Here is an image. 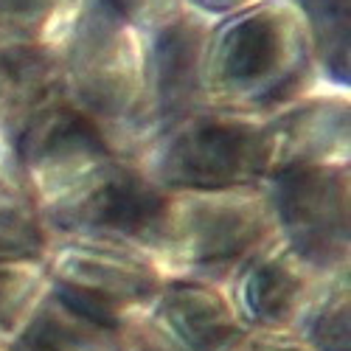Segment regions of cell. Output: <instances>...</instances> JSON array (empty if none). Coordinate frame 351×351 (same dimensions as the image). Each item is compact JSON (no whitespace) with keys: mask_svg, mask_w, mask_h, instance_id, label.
<instances>
[{"mask_svg":"<svg viewBox=\"0 0 351 351\" xmlns=\"http://www.w3.org/2000/svg\"><path fill=\"white\" fill-rule=\"evenodd\" d=\"M337 273H324L301 258L281 237L258 247L237 270V306L267 329H284L312 309Z\"/></svg>","mask_w":351,"mask_h":351,"instance_id":"cell-10","label":"cell"},{"mask_svg":"<svg viewBox=\"0 0 351 351\" xmlns=\"http://www.w3.org/2000/svg\"><path fill=\"white\" fill-rule=\"evenodd\" d=\"M278 237L261 186L222 191H163L138 247L160 273L208 281L237 273Z\"/></svg>","mask_w":351,"mask_h":351,"instance_id":"cell-4","label":"cell"},{"mask_svg":"<svg viewBox=\"0 0 351 351\" xmlns=\"http://www.w3.org/2000/svg\"><path fill=\"white\" fill-rule=\"evenodd\" d=\"M12 149L51 237L138 247L163 191L65 99L28 124Z\"/></svg>","mask_w":351,"mask_h":351,"instance_id":"cell-1","label":"cell"},{"mask_svg":"<svg viewBox=\"0 0 351 351\" xmlns=\"http://www.w3.org/2000/svg\"><path fill=\"white\" fill-rule=\"evenodd\" d=\"M348 90H335L324 84L265 115L270 178L304 166L348 163Z\"/></svg>","mask_w":351,"mask_h":351,"instance_id":"cell-9","label":"cell"},{"mask_svg":"<svg viewBox=\"0 0 351 351\" xmlns=\"http://www.w3.org/2000/svg\"><path fill=\"white\" fill-rule=\"evenodd\" d=\"M211 17L186 9L171 23L143 34V73H146V141L163 127L202 107L199 60ZM143 141V143H146Z\"/></svg>","mask_w":351,"mask_h":351,"instance_id":"cell-8","label":"cell"},{"mask_svg":"<svg viewBox=\"0 0 351 351\" xmlns=\"http://www.w3.org/2000/svg\"><path fill=\"white\" fill-rule=\"evenodd\" d=\"M186 3H189L194 12L217 20V17H225V14H230V12H239V9L250 6V3H256V0H186Z\"/></svg>","mask_w":351,"mask_h":351,"instance_id":"cell-19","label":"cell"},{"mask_svg":"<svg viewBox=\"0 0 351 351\" xmlns=\"http://www.w3.org/2000/svg\"><path fill=\"white\" fill-rule=\"evenodd\" d=\"M132 160L160 191L261 186L270 178L265 115L197 107L155 132Z\"/></svg>","mask_w":351,"mask_h":351,"instance_id":"cell-5","label":"cell"},{"mask_svg":"<svg viewBox=\"0 0 351 351\" xmlns=\"http://www.w3.org/2000/svg\"><path fill=\"white\" fill-rule=\"evenodd\" d=\"M45 292L43 258H0V346L20 337Z\"/></svg>","mask_w":351,"mask_h":351,"instance_id":"cell-16","label":"cell"},{"mask_svg":"<svg viewBox=\"0 0 351 351\" xmlns=\"http://www.w3.org/2000/svg\"><path fill=\"white\" fill-rule=\"evenodd\" d=\"M315 87L312 40L287 0H256L211 20L199 60L202 107L270 115Z\"/></svg>","mask_w":351,"mask_h":351,"instance_id":"cell-2","label":"cell"},{"mask_svg":"<svg viewBox=\"0 0 351 351\" xmlns=\"http://www.w3.org/2000/svg\"><path fill=\"white\" fill-rule=\"evenodd\" d=\"M152 306L158 332L178 351H230L245 340L239 312L208 281L166 278Z\"/></svg>","mask_w":351,"mask_h":351,"instance_id":"cell-11","label":"cell"},{"mask_svg":"<svg viewBox=\"0 0 351 351\" xmlns=\"http://www.w3.org/2000/svg\"><path fill=\"white\" fill-rule=\"evenodd\" d=\"M48 287L107 326L149 309L166 276L141 247L101 237H51L43 256Z\"/></svg>","mask_w":351,"mask_h":351,"instance_id":"cell-6","label":"cell"},{"mask_svg":"<svg viewBox=\"0 0 351 351\" xmlns=\"http://www.w3.org/2000/svg\"><path fill=\"white\" fill-rule=\"evenodd\" d=\"M51 45L62 99L132 160L146 141L143 34L99 0H76Z\"/></svg>","mask_w":351,"mask_h":351,"instance_id":"cell-3","label":"cell"},{"mask_svg":"<svg viewBox=\"0 0 351 351\" xmlns=\"http://www.w3.org/2000/svg\"><path fill=\"white\" fill-rule=\"evenodd\" d=\"M110 12H115L121 20H127L141 34H149L155 28L180 17L186 9H191L186 0H99Z\"/></svg>","mask_w":351,"mask_h":351,"instance_id":"cell-18","label":"cell"},{"mask_svg":"<svg viewBox=\"0 0 351 351\" xmlns=\"http://www.w3.org/2000/svg\"><path fill=\"white\" fill-rule=\"evenodd\" d=\"M265 346H256L253 351H304V348H292V346H278V340H261Z\"/></svg>","mask_w":351,"mask_h":351,"instance_id":"cell-20","label":"cell"},{"mask_svg":"<svg viewBox=\"0 0 351 351\" xmlns=\"http://www.w3.org/2000/svg\"><path fill=\"white\" fill-rule=\"evenodd\" d=\"M48 242L51 230L14 149L0 143V258H43Z\"/></svg>","mask_w":351,"mask_h":351,"instance_id":"cell-13","label":"cell"},{"mask_svg":"<svg viewBox=\"0 0 351 351\" xmlns=\"http://www.w3.org/2000/svg\"><path fill=\"white\" fill-rule=\"evenodd\" d=\"M76 0H0V43H51Z\"/></svg>","mask_w":351,"mask_h":351,"instance_id":"cell-17","label":"cell"},{"mask_svg":"<svg viewBox=\"0 0 351 351\" xmlns=\"http://www.w3.org/2000/svg\"><path fill=\"white\" fill-rule=\"evenodd\" d=\"M261 189L292 250L324 273L348 270V163L278 171Z\"/></svg>","mask_w":351,"mask_h":351,"instance_id":"cell-7","label":"cell"},{"mask_svg":"<svg viewBox=\"0 0 351 351\" xmlns=\"http://www.w3.org/2000/svg\"><path fill=\"white\" fill-rule=\"evenodd\" d=\"M17 340L23 351H119L112 326L82 315L51 292V287Z\"/></svg>","mask_w":351,"mask_h":351,"instance_id":"cell-14","label":"cell"},{"mask_svg":"<svg viewBox=\"0 0 351 351\" xmlns=\"http://www.w3.org/2000/svg\"><path fill=\"white\" fill-rule=\"evenodd\" d=\"M62 101L51 43H0V143L14 146L34 119Z\"/></svg>","mask_w":351,"mask_h":351,"instance_id":"cell-12","label":"cell"},{"mask_svg":"<svg viewBox=\"0 0 351 351\" xmlns=\"http://www.w3.org/2000/svg\"><path fill=\"white\" fill-rule=\"evenodd\" d=\"M309 32L324 87L348 90L351 82V0H287Z\"/></svg>","mask_w":351,"mask_h":351,"instance_id":"cell-15","label":"cell"}]
</instances>
